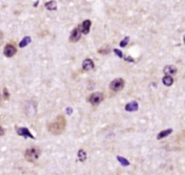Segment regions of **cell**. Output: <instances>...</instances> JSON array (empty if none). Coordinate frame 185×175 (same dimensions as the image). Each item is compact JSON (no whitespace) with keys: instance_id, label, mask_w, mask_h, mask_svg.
Segmentation results:
<instances>
[{"instance_id":"obj_1","label":"cell","mask_w":185,"mask_h":175,"mask_svg":"<svg viewBox=\"0 0 185 175\" xmlns=\"http://www.w3.org/2000/svg\"><path fill=\"white\" fill-rule=\"evenodd\" d=\"M65 126L66 121L64 116H58L55 119V120H53L51 123H49L48 126V129L51 133L54 135H59L64 132Z\"/></svg>"},{"instance_id":"obj_2","label":"cell","mask_w":185,"mask_h":175,"mask_svg":"<svg viewBox=\"0 0 185 175\" xmlns=\"http://www.w3.org/2000/svg\"><path fill=\"white\" fill-rule=\"evenodd\" d=\"M41 150L38 147H31L26 150L24 153L25 159L29 162H34L39 158Z\"/></svg>"},{"instance_id":"obj_3","label":"cell","mask_w":185,"mask_h":175,"mask_svg":"<svg viewBox=\"0 0 185 175\" xmlns=\"http://www.w3.org/2000/svg\"><path fill=\"white\" fill-rule=\"evenodd\" d=\"M125 87V81L122 78H116L111 81L110 85V88L114 92H119L121 89H123Z\"/></svg>"},{"instance_id":"obj_4","label":"cell","mask_w":185,"mask_h":175,"mask_svg":"<svg viewBox=\"0 0 185 175\" xmlns=\"http://www.w3.org/2000/svg\"><path fill=\"white\" fill-rule=\"evenodd\" d=\"M104 94L101 92H94L89 97V102L93 105H99L104 100Z\"/></svg>"},{"instance_id":"obj_5","label":"cell","mask_w":185,"mask_h":175,"mask_svg":"<svg viewBox=\"0 0 185 175\" xmlns=\"http://www.w3.org/2000/svg\"><path fill=\"white\" fill-rule=\"evenodd\" d=\"M81 36L82 32L80 30V29L79 28V26H78L77 28H75L71 32L70 37H69V41L73 42V43L77 42L81 38Z\"/></svg>"},{"instance_id":"obj_6","label":"cell","mask_w":185,"mask_h":175,"mask_svg":"<svg viewBox=\"0 0 185 175\" xmlns=\"http://www.w3.org/2000/svg\"><path fill=\"white\" fill-rule=\"evenodd\" d=\"M16 48L11 44H7L3 50V54L6 57H13L16 54Z\"/></svg>"},{"instance_id":"obj_7","label":"cell","mask_w":185,"mask_h":175,"mask_svg":"<svg viewBox=\"0 0 185 175\" xmlns=\"http://www.w3.org/2000/svg\"><path fill=\"white\" fill-rule=\"evenodd\" d=\"M92 23L90 20H84L83 22L82 23L81 25H79V28L80 29V30L84 34H88L90 33V26Z\"/></svg>"},{"instance_id":"obj_8","label":"cell","mask_w":185,"mask_h":175,"mask_svg":"<svg viewBox=\"0 0 185 175\" xmlns=\"http://www.w3.org/2000/svg\"><path fill=\"white\" fill-rule=\"evenodd\" d=\"M16 132H17V134L19 135V136H22L24 138H28V137L31 138V139H33V140L35 139V137H34L32 134H31V133L30 132V130H29L27 128H25V127H20V128H18Z\"/></svg>"},{"instance_id":"obj_9","label":"cell","mask_w":185,"mask_h":175,"mask_svg":"<svg viewBox=\"0 0 185 175\" xmlns=\"http://www.w3.org/2000/svg\"><path fill=\"white\" fill-rule=\"evenodd\" d=\"M176 71H177V69L174 65L166 66L163 69V72L165 75H166V76H171V75H176Z\"/></svg>"},{"instance_id":"obj_10","label":"cell","mask_w":185,"mask_h":175,"mask_svg":"<svg viewBox=\"0 0 185 175\" xmlns=\"http://www.w3.org/2000/svg\"><path fill=\"white\" fill-rule=\"evenodd\" d=\"M139 109V104L135 101H132L125 105V110L127 112H135Z\"/></svg>"},{"instance_id":"obj_11","label":"cell","mask_w":185,"mask_h":175,"mask_svg":"<svg viewBox=\"0 0 185 175\" xmlns=\"http://www.w3.org/2000/svg\"><path fill=\"white\" fill-rule=\"evenodd\" d=\"M94 68V62L92 61V60L87 58L83 62V68L85 71H90Z\"/></svg>"},{"instance_id":"obj_12","label":"cell","mask_w":185,"mask_h":175,"mask_svg":"<svg viewBox=\"0 0 185 175\" xmlns=\"http://www.w3.org/2000/svg\"><path fill=\"white\" fill-rule=\"evenodd\" d=\"M172 132H173V129H165V130L161 131L160 133L157 135V140H161V139H163V138L166 137V136H169L170 134L172 133Z\"/></svg>"},{"instance_id":"obj_13","label":"cell","mask_w":185,"mask_h":175,"mask_svg":"<svg viewBox=\"0 0 185 175\" xmlns=\"http://www.w3.org/2000/svg\"><path fill=\"white\" fill-rule=\"evenodd\" d=\"M44 6L46 7L47 9H48V10H56L57 9V3L55 1H50L48 2H46L44 4Z\"/></svg>"},{"instance_id":"obj_14","label":"cell","mask_w":185,"mask_h":175,"mask_svg":"<svg viewBox=\"0 0 185 175\" xmlns=\"http://www.w3.org/2000/svg\"><path fill=\"white\" fill-rule=\"evenodd\" d=\"M31 42V37H25L23 38V40H21V41L20 42V44H19V46H20V47H25L26 46V45H28Z\"/></svg>"},{"instance_id":"obj_15","label":"cell","mask_w":185,"mask_h":175,"mask_svg":"<svg viewBox=\"0 0 185 175\" xmlns=\"http://www.w3.org/2000/svg\"><path fill=\"white\" fill-rule=\"evenodd\" d=\"M163 83L166 86H171L174 83V79L171 76H165L163 78Z\"/></svg>"},{"instance_id":"obj_16","label":"cell","mask_w":185,"mask_h":175,"mask_svg":"<svg viewBox=\"0 0 185 175\" xmlns=\"http://www.w3.org/2000/svg\"><path fill=\"white\" fill-rule=\"evenodd\" d=\"M78 158H79V161H81V162H84V161L86 160V153L83 149L79 150L78 151Z\"/></svg>"},{"instance_id":"obj_17","label":"cell","mask_w":185,"mask_h":175,"mask_svg":"<svg viewBox=\"0 0 185 175\" xmlns=\"http://www.w3.org/2000/svg\"><path fill=\"white\" fill-rule=\"evenodd\" d=\"M117 160L119 161V163L124 167H127V166H129L130 165V162L128 161L126 158L123 157H120V156H117Z\"/></svg>"},{"instance_id":"obj_18","label":"cell","mask_w":185,"mask_h":175,"mask_svg":"<svg viewBox=\"0 0 185 175\" xmlns=\"http://www.w3.org/2000/svg\"><path fill=\"white\" fill-rule=\"evenodd\" d=\"M129 40H130V37H125L124 38L121 42H120V47H125V46H127V44H128L129 42Z\"/></svg>"},{"instance_id":"obj_19","label":"cell","mask_w":185,"mask_h":175,"mask_svg":"<svg viewBox=\"0 0 185 175\" xmlns=\"http://www.w3.org/2000/svg\"><path fill=\"white\" fill-rule=\"evenodd\" d=\"M9 97H10V94L8 92L7 88H5L4 90H3V99H4V100L8 101L9 99Z\"/></svg>"},{"instance_id":"obj_20","label":"cell","mask_w":185,"mask_h":175,"mask_svg":"<svg viewBox=\"0 0 185 175\" xmlns=\"http://www.w3.org/2000/svg\"><path fill=\"white\" fill-rule=\"evenodd\" d=\"M114 52L120 58H122L123 57V54H122V51L121 50H120L119 49H114Z\"/></svg>"},{"instance_id":"obj_21","label":"cell","mask_w":185,"mask_h":175,"mask_svg":"<svg viewBox=\"0 0 185 175\" xmlns=\"http://www.w3.org/2000/svg\"><path fill=\"white\" fill-rule=\"evenodd\" d=\"M125 60L126 61H128V62H134V60L132 58L131 56H128V57H126L125 58Z\"/></svg>"},{"instance_id":"obj_22","label":"cell","mask_w":185,"mask_h":175,"mask_svg":"<svg viewBox=\"0 0 185 175\" xmlns=\"http://www.w3.org/2000/svg\"><path fill=\"white\" fill-rule=\"evenodd\" d=\"M73 109H72V108L68 107V108H67V109H66V112H67V114H68V115H71V114L73 113Z\"/></svg>"},{"instance_id":"obj_23","label":"cell","mask_w":185,"mask_h":175,"mask_svg":"<svg viewBox=\"0 0 185 175\" xmlns=\"http://www.w3.org/2000/svg\"><path fill=\"white\" fill-rule=\"evenodd\" d=\"M38 1H37V2H36V4H34L33 5V6H38Z\"/></svg>"},{"instance_id":"obj_24","label":"cell","mask_w":185,"mask_h":175,"mask_svg":"<svg viewBox=\"0 0 185 175\" xmlns=\"http://www.w3.org/2000/svg\"><path fill=\"white\" fill-rule=\"evenodd\" d=\"M184 43H185V35H184Z\"/></svg>"}]
</instances>
